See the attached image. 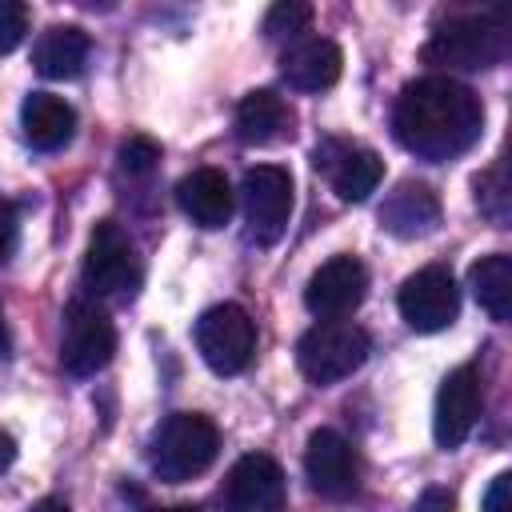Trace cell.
<instances>
[{
    "mask_svg": "<svg viewBox=\"0 0 512 512\" xmlns=\"http://www.w3.org/2000/svg\"><path fill=\"white\" fill-rule=\"evenodd\" d=\"M196 348L216 376H236L256 352V324L240 304H216L196 320Z\"/></svg>",
    "mask_w": 512,
    "mask_h": 512,
    "instance_id": "obj_5",
    "label": "cell"
},
{
    "mask_svg": "<svg viewBox=\"0 0 512 512\" xmlns=\"http://www.w3.org/2000/svg\"><path fill=\"white\" fill-rule=\"evenodd\" d=\"M116 352V328L104 308L88 300H72L64 312V336H60V368L68 376H96L108 368Z\"/></svg>",
    "mask_w": 512,
    "mask_h": 512,
    "instance_id": "obj_6",
    "label": "cell"
},
{
    "mask_svg": "<svg viewBox=\"0 0 512 512\" xmlns=\"http://www.w3.org/2000/svg\"><path fill=\"white\" fill-rule=\"evenodd\" d=\"M136 284H140V264L132 240L120 232V224L100 220L84 252V288L92 296H132Z\"/></svg>",
    "mask_w": 512,
    "mask_h": 512,
    "instance_id": "obj_7",
    "label": "cell"
},
{
    "mask_svg": "<svg viewBox=\"0 0 512 512\" xmlns=\"http://www.w3.org/2000/svg\"><path fill=\"white\" fill-rule=\"evenodd\" d=\"M508 180H504V168H488L476 176V204L480 212L492 220V224H508Z\"/></svg>",
    "mask_w": 512,
    "mask_h": 512,
    "instance_id": "obj_23",
    "label": "cell"
},
{
    "mask_svg": "<svg viewBox=\"0 0 512 512\" xmlns=\"http://www.w3.org/2000/svg\"><path fill=\"white\" fill-rule=\"evenodd\" d=\"M88 48H92L88 32H80L72 24H56L36 40L32 64L44 80H72V76H80L84 60H88Z\"/></svg>",
    "mask_w": 512,
    "mask_h": 512,
    "instance_id": "obj_20",
    "label": "cell"
},
{
    "mask_svg": "<svg viewBox=\"0 0 512 512\" xmlns=\"http://www.w3.org/2000/svg\"><path fill=\"white\" fill-rule=\"evenodd\" d=\"M304 476H308L312 492H320L328 500H348L360 480L352 444L336 428H316L304 444Z\"/></svg>",
    "mask_w": 512,
    "mask_h": 512,
    "instance_id": "obj_13",
    "label": "cell"
},
{
    "mask_svg": "<svg viewBox=\"0 0 512 512\" xmlns=\"http://www.w3.org/2000/svg\"><path fill=\"white\" fill-rule=\"evenodd\" d=\"M368 360V332L348 320H320L296 340V364L312 384H336Z\"/></svg>",
    "mask_w": 512,
    "mask_h": 512,
    "instance_id": "obj_4",
    "label": "cell"
},
{
    "mask_svg": "<svg viewBox=\"0 0 512 512\" xmlns=\"http://www.w3.org/2000/svg\"><path fill=\"white\" fill-rule=\"evenodd\" d=\"M340 68H344V56L332 40L316 36V40H300L284 52L280 60V76L288 80V88L296 92H324L340 80Z\"/></svg>",
    "mask_w": 512,
    "mask_h": 512,
    "instance_id": "obj_16",
    "label": "cell"
},
{
    "mask_svg": "<svg viewBox=\"0 0 512 512\" xmlns=\"http://www.w3.org/2000/svg\"><path fill=\"white\" fill-rule=\"evenodd\" d=\"M116 156H120V168H124L128 176H148V172L156 168V160H160V148H156V140H148V136H128Z\"/></svg>",
    "mask_w": 512,
    "mask_h": 512,
    "instance_id": "obj_25",
    "label": "cell"
},
{
    "mask_svg": "<svg viewBox=\"0 0 512 512\" xmlns=\"http://www.w3.org/2000/svg\"><path fill=\"white\" fill-rule=\"evenodd\" d=\"M396 140L420 160H452L468 152L484 132L480 96L448 76H424L404 84L392 108Z\"/></svg>",
    "mask_w": 512,
    "mask_h": 512,
    "instance_id": "obj_1",
    "label": "cell"
},
{
    "mask_svg": "<svg viewBox=\"0 0 512 512\" xmlns=\"http://www.w3.org/2000/svg\"><path fill=\"white\" fill-rule=\"evenodd\" d=\"M16 240H20V216H16L12 200H0V264L16 252Z\"/></svg>",
    "mask_w": 512,
    "mask_h": 512,
    "instance_id": "obj_26",
    "label": "cell"
},
{
    "mask_svg": "<svg viewBox=\"0 0 512 512\" xmlns=\"http://www.w3.org/2000/svg\"><path fill=\"white\" fill-rule=\"evenodd\" d=\"M364 292H368V272H364V264H360L356 256H332V260H324V264L308 276V284H304V304H308L312 316L336 320V316L356 312L360 300H364Z\"/></svg>",
    "mask_w": 512,
    "mask_h": 512,
    "instance_id": "obj_12",
    "label": "cell"
},
{
    "mask_svg": "<svg viewBox=\"0 0 512 512\" xmlns=\"http://www.w3.org/2000/svg\"><path fill=\"white\" fill-rule=\"evenodd\" d=\"M436 504H440V508H452V496H448V492H424V496H420V508H436Z\"/></svg>",
    "mask_w": 512,
    "mask_h": 512,
    "instance_id": "obj_29",
    "label": "cell"
},
{
    "mask_svg": "<svg viewBox=\"0 0 512 512\" xmlns=\"http://www.w3.org/2000/svg\"><path fill=\"white\" fill-rule=\"evenodd\" d=\"M28 36V4L24 0H0V56L16 52Z\"/></svg>",
    "mask_w": 512,
    "mask_h": 512,
    "instance_id": "obj_24",
    "label": "cell"
},
{
    "mask_svg": "<svg viewBox=\"0 0 512 512\" xmlns=\"http://www.w3.org/2000/svg\"><path fill=\"white\" fill-rule=\"evenodd\" d=\"M380 224L384 232L400 236V240H416V236H428L436 232L440 224V200L428 184H416V180H404L396 184L384 204H380Z\"/></svg>",
    "mask_w": 512,
    "mask_h": 512,
    "instance_id": "obj_15",
    "label": "cell"
},
{
    "mask_svg": "<svg viewBox=\"0 0 512 512\" xmlns=\"http://www.w3.org/2000/svg\"><path fill=\"white\" fill-rule=\"evenodd\" d=\"M220 452V432L200 412H172L152 432V472L164 484H188L192 476L208 472Z\"/></svg>",
    "mask_w": 512,
    "mask_h": 512,
    "instance_id": "obj_3",
    "label": "cell"
},
{
    "mask_svg": "<svg viewBox=\"0 0 512 512\" xmlns=\"http://www.w3.org/2000/svg\"><path fill=\"white\" fill-rule=\"evenodd\" d=\"M80 8H88V12H112L120 0H76Z\"/></svg>",
    "mask_w": 512,
    "mask_h": 512,
    "instance_id": "obj_30",
    "label": "cell"
},
{
    "mask_svg": "<svg viewBox=\"0 0 512 512\" xmlns=\"http://www.w3.org/2000/svg\"><path fill=\"white\" fill-rule=\"evenodd\" d=\"M508 484H512V476H508V472H500V476L492 480V488H488V496H484V508H488V512L504 508V492H508Z\"/></svg>",
    "mask_w": 512,
    "mask_h": 512,
    "instance_id": "obj_27",
    "label": "cell"
},
{
    "mask_svg": "<svg viewBox=\"0 0 512 512\" xmlns=\"http://www.w3.org/2000/svg\"><path fill=\"white\" fill-rule=\"evenodd\" d=\"M484 404V388H480V372L472 364H460L444 376L440 392H436V412H432V436L440 448H460L480 416Z\"/></svg>",
    "mask_w": 512,
    "mask_h": 512,
    "instance_id": "obj_11",
    "label": "cell"
},
{
    "mask_svg": "<svg viewBox=\"0 0 512 512\" xmlns=\"http://www.w3.org/2000/svg\"><path fill=\"white\" fill-rule=\"evenodd\" d=\"M468 280H472L476 304H480L492 320H508V316H512V260H508L504 252H492V256H484L480 264H472Z\"/></svg>",
    "mask_w": 512,
    "mask_h": 512,
    "instance_id": "obj_21",
    "label": "cell"
},
{
    "mask_svg": "<svg viewBox=\"0 0 512 512\" xmlns=\"http://www.w3.org/2000/svg\"><path fill=\"white\" fill-rule=\"evenodd\" d=\"M396 304H400V316H404L408 328H416V332H440L460 312V288H456V280H452L448 268L428 264V268L412 272L400 284Z\"/></svg>",
    "mask_w": 512,
    "mask_h": 512,
    "instance_id": "obj_9",
    "label": "cell"
},
{
    "mask_svg": "<svg viewBox=\"0 0 512 512\" xmlns=\"http://www.w3.org/2000/svg\"><path fill=\"white\" fill-rule=\"evenodd\" d=\"M8 356H12V336H8V324L0 316V360H8Z\"/></svg>",
    "mask_w": 512,
    "mask_h": 512,
    "instance_id": "obj_31",
    "label": "cell"
},
{
    "mask_svg": "<svg viewBox=\"0 0 512 512\" xmlns=\"http://www.w3.org/2000/svg\"><path fill=\"white\" fill-rule=\"evenodd\" d=\"M240 200H244L248 236L256 244H276L292 216V176L276 164H256L240 180Z\"/></svg>",
    "mask_w": 512,
    "mask_h": 512,
    "instance_id": "obj_8",
    "label": "cell"
},
{
    "mask_svg": "<svg viewBox=\"0 0 512 512\" xmlns=\"http://www.w3.org/2000/svg\"><path fill=\"white\" fill-rule=\"evenodd\" d=\"M176 204L196 228H224L232 216V188L224 172L196 168L176 184Z\"/></svg>",
    "mask_w": 512,
    "mask_h": 512,
    "instance_id": "obj_17",
    "label": "cell"
},
{
    "mask_svg": "<svg viewBox=\"0 0 512 512\" xmlns=\"http://www.w3.org/2000/svg\"><path fill=\"white\" fill-rule=\"evenodd\" d=\"M12 460H16V440H12V436L0 428V472H4Z\"/></svg>",
    "mask_w": 512,
    "mask_h": 512,
    "instance_id": "obj_28",
    "label": "cell"
},
{
    "mask_svg": "<svg viewBox=\"0 0 512 512\" xmlns=\"http://www.w3.org/2000/svg\"><path fill=\"white\" fill-rule=\"evenodd\" d=\"M20 128H24V140L40 152H56L72 140L76 132V112L68 100L52 96V92H28L24 104H20Z\"/></svg>",
    "mask_w": 512,
    "mask_h": 512,
    "instance_id": "obj_18",
    "label": "cell"
},
{
    "mask_svg": "<svg viewBox=\"0 0 512 512\" xmlns=\"http://www.w3.org/2000/svg\"><path fill=\"white\" fill-rule=\"evenodd\" d=\"M312 164H316V172L328 176L332 192L348 204L368 200V192H376V184L384 176V160L372 148L348 144V140H320L312 148Z\"/></svg>",
    "mask_w": 512,
    "mask_h": 512,
    "instance_id": "obj_10",
    "label": "cell"
},
{
    "mask_svg": "<svg viewBox=\"0 0 512 512\" xmlns=\"http://www.w3.org/2000/svg\"><path fill=\"white\" fill-rule=\"evenodd\" d=\"M224 496L240 512H272V508L284 504V472H280V464L272 456L248 452V456H240L232 464Z\"/></svg>",
    "mask_w": 512,
    "mask_h": 512,
    "instance_id": "obj_14",
    "label": "cell"
},
{
    "mask_svg": "<svg viewBox=\"0 0 512 512\" xmlns=\"http://www.w3.org/2000/svg\"><path fill=\"white\" fill-rule=\"evenodd\" d=\"M292 132V108L268 92V88H256L248 92L240 104H236V136L252 148H264V144H276Z\"/></svg>",
    "mask_w": 512,
    "mask_h": 512,
    "instance_id": "obj_19",
    "label": "cell"
},
{
    "mask_svg": "<svg viewBox=\"0 0 512 512\" xmlns=\"http://www.w3.org/2000/svg\"><path fill=\"white\" fill-rule=\"evenodd\" d=\"M308 24H312V0H272V8L264 12L260 32L272 44H288L300 32H308Z\"/></svg>",
    "mask_w": 512,
    "mask_h": 512,
    "instance_id": "obj_22",
    "label": "cell"
},
{
    "mask_svg": "<svg viewBox=\"0 0 512 512\" xmlns=\"http://www.w3.org/2000/svg\"><path fill=\"white\" fill-rule=\"evenodd\" d=\"M508 56V0H476L472 8L440 20L424 44L428 64L448 68H496Z\"/></svg>",
    "mask_w": 512,
    "mask_h": 512,
    "instance_id": "obj_2",
    "label": "cell"
}]
</instances>
